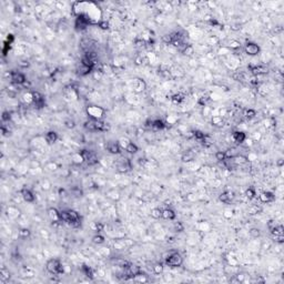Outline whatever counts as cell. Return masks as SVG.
I'll return each mask as SVG.
<instances>
[{
	"label": "cell",
	"mask_w": 284,
	"mask_h": 284,
	"mask_svg": "<svg viewBox=\"0 0 284 284\" xmlns=\"http://www.w3.org/2000/svg\"><path fill=\"white\" fill-rule=\"evenodd\" d=\"M72 12L76 17L86 19L90 25L99 23L102 20V11L100 7L91 1H77L72 3Z\"/></svg>",
	"instance_id": "cell-1"
},
{
	"label": "cell",
	"mask_w": 284,
	"mask_h": 284,
	"mask_svg": "<svg viewBox=\"0 0 284 284\" xmlns=\"http://www.w3.org/2000/svg\"><path fill=\"white\" fill-rule=\"evenodd\" d=\"M61 213V221L68 223L73 228H77L81 224V217L79 213L74 210H63L60 212Z\"/></svg>",
	"instance_id": "cell-2"
},
{
	"label": "cell",
	"mask_w": 284,
	"mask_h": 284,
	"mask_svg": "<svg viewBox=\"0 0 284 284\" xmlns=\"http://www.w3.org/2000/svg\"><path fill=\"white\" fill-rule=\"evenodd\" d=\"M165 264L170 267H178L183 264V258L179 252H170L165 258Z\"/></svg>",
	"instance_id": "cell-3"
},
{
	"label": "cell",
	"mask_w": 284,
	"mask_h": 284,
	"mask_svg": "<svg viewBox=\"0 0 284 284\" xmlns=\"http://www.w3.org/2000/svg\"><path fill=\"white\" fill-rule=\"evenodd\" d=\"M46 267L48 272H50L51 274H54V275H60V274H62L65 272L61 262L59 260H57V259H50L47 262Z\"/></svg>",
	"instance_id": "cell-4"
},
{
	"label": "cell",
	"mask_w": 284,
	"mask_h": 284,
	"mask_svg": "<svg viewBox=\"0 0 284 284\" xmlns=\"http://www.w3.org/2000/svg\"><path fill=\"white\" fill-rule=\"evenodd\" d=\"M87 113H88L90 119L101 120L106 114V110L98 106H89L87 108Z\"/></svg>",
	"instance_id": "cell-5"
},
{
	"label": "cell",
	"mask_w": 284,
	"mask_h": 284,
	"mask_svg": "<svg viewBox=\"0 0 284 284\" xmlns=\"http://www.w3.org/2000/svg\"><path fill=\"white\" fill-rule=\"evenodd\" d=\"M244 51L249 56H258L261 51V48L254 42H248L244 47Z\"/></svg>",
	"instance_id": "cell-6"
},
{
	"label": "cell",
	"mask_w": 284,
	"mask_h": 284,
	"mask_svg": "<svg viewBox=\"0 0 284 284\" xmlns=\"http://www.w3.org/2000/svg\"><path fill=\"white\" fill-rule=\"evenodd\" d=\"M48 215H49V218L50 220L54 222V223H57V222H62L61 221V213H60L56 208H50V209H48Z\"/></svg>",
	"instance_id": "cell-7"
},
{
	"label": "cell",
	"mask_w": 284,
	"mask_h": 284,
	"mask_svg": "<svg viewBox=\"0 0 284 284\" xmlns=\"http://www.w3.org/2000/svg\"><path fill=\"white\" fill-rule=\"evenodd\" d=\"M274 199H275V195L270 191L262 192V193L259 195V200H260L262 203H270V202H273Z\"/></svg>",
	"instance_id": "cell-8"
},
{
	"label": "cell",
	"mask_w": 284,
	"mask_h": 284,
	"mask_svg": "<svg viewBox=\"0 0 284 284\" xmlns=\"http://www.w3.org/2000/svg\"><path fill=\"white\" fill-rule=\"evenodd\" d=\"M11 80L16 85H25V82L27 81L25 74H22L21 72H17V71L11 72Z\"/></svg>",
	"instance_id": "cell-9"
},
{
	"label": "cell",
	"mask_w": 284,
	"mask_h": 284,
	"mask_svg": "<svg viewBox=\"0 0 284 284\" xmlns=\"http://www.w3.org/2000/svg\"><path fill=\"white\" fill-rule=\"evenodd\" d=\"M107 149L108 151L112 154H119L121 152V146H120L119 142H116V141H109L108 144H107Z\"/></svg>",
	"instance_id": "cell-10"
},
{
	"label": "cell",
	"mask_w": 284,
	"mask_h": 284,
	"mask_svg": "<svg viewBox=\"0 0 284 284\" xmlns=\"http://www.w3.org/2000/svg\"><path fill=\"white\" fill-rule=\"evenodd\" d=\"M232 139H233V141L235 143L241 144V143H243L245 140H246V135L242 131H234V132L232 133Z\"/></svg>",
	"instance_id": "cell-11"
},
{
	"label": "cell",
	"mask_w": 284,
	"mask_h": 284,
	"mask_svg": "<svg viewBox=\"0 0 284 284\" xmlns=\"http://www.w3.org/2000/svg\"><path fill=\"white\" fill-rule=\"evenodd\" d=\"M32 103L33 105H36L38 108L43 107V105H45V99H43L42 94H40L39 92L33 91L32 92Z\"/></svg>",
	"instance_id": "cell-12"
},
{
	"label": "cell",
	"mask_w": 284,
	"mask_h": 284,
	"mask_svg": "<svg viewBox=\"0 0 284 284\" xmlns=\"http://www.w3.org/2000/svg\"><path fill=\"white\" fill-rule=\"evenodd\" d=\"M21 197H22V199L26 202H29V203H31V202L34 201V195H33L32 191L29 190V189H27V188L21 190Z\"/></svg>",
	"instance_id": "cell-13"
},
{
	"label": "cell",
	"mask_w": 284,
	"mask_h": 284,
	"mask_svg": "<svg viewBox=\"0 0 284 284\" xmlns=\"http://www.w3.org/2000/svg\"><path fill=\"white\" fill-rule=\"evenodd\" d=\"M220 201H222L223 203H226V204H229V203H231V201L234 199V194H233V192H230V191H225L223 193H221V195H220Z\"/></svg>",
	"instance_id": "cell-14"
},
{
	"label": "cell",
	"mask_w": 284,
	"mask_h": 284,
	"mask_svg": "<svg viewBox=\"0 0 284 284\" xmlns=\"http://www.w3.org/2000/svg\"><path fill=\"white\" fill-rule=\"evenodd\" d=\"M133 89L135 92H142L145 89V82L141 79H134L133 81Z\"/></svg>",
	"instance_id": "cell-15"
},
{
	"label": "cell",
	"mask_w": 284,
	"mask_h": 284,
	"mask_svg": "<svg viewBox=\"0 0 284 284\" xmlns=\"http://www.w3.org/2000/svg\"><path fill=\"white\" fill-rule=\"evenodd\" d=\"M177 217L175 212L173 211L172 209H164L162 210V218L165 220H169V221H173Z\"/></svg>",
	"instance_id": "cell-16"
},
{
	"label": "cell",
	"mask_w": 284,
	"mask_h": 284,
	"mask_svg": "<svg viewBox=\"0 0 284 284\" xmlns=\"http://www.w3.org/2000/svg\"><path fill=\"white\" fill-rule=\"evenodd\" d=\"M58 140V133L54 131H49L46 134V141L48 143H54Z\"/></svg>",
	"instance_id": "cell-17"
},
{
	"label": "cell",
	"mask_w": 284,
	"mask_h": 284,
	"mask_svg": "<svg viewBox=\"0 0 284 284\" xmlns=\"http://www.w3.org/2000/svg\"><path fill=\"white\" fill-rule=\"evenodd\" d=\"M151 128L152 129H154V130H162V129H164L165 128L164 121H162V120H160V119L153 120V121H152Z\"/></svg>",
	"instance_id": "cell-18"
},
{
	"label": "cell",
	"mask_w": 284,
	"mask_h": 284,
	"mask_svg": "<svg viewBox=\"0 0 284 284\" xmlns=\"http://www.w3.org/2000/svg\"><path fill=\"white\" fill-rule=\"evenodd\" d=\"M72 162L74 164H82V163L85 162V158H83V155L81 154V152H78V153L73 154Z\"/></svg>",
	"instance_id": "cell-19"
},
{
	"label": "cell",
	"mask_w": 284,
	"mask_h": 284,
	"mask_svg": "<svg viewBox=\"0 0 284 284\" xmlns=\"http://www.w3.org/2000/svg\"><path fill=\"white\" fill-rule=\"evenodd\" d=\"M126 150L129 153H137V152L139 151V148H138V145L135 144V143H133V142H130L129 145L126 148Z\"/></svg>",
	"instance_id": "cell-20"
},
{
	"label": "cell",
	"mask_w": 284,
	"mask_h": 284,
	"mask_svg": "<svg viewBox=\"0 0 284 284\" xmlns=\"http://www.w3.org/2000/svg\"><path fill=\"white\" fill-rule=\"evenodd\" d=\"M183 100H184V96L181 94V93H175V94L172 97V101H173V103H175V105L181 103Z\"/></svg>",
	"instance_id": "cell-21"
},
{
	"label": "cell",
	"mask_w": 284,
	"mask_h": 284,
	"mask_svg": "<svg viewBox=\"0 0 284 284\" xmlns=\"http://www.w3.org/2000/svg\"><path fill=\"white\" fill-rule=\"evenodd\" d=\"M193 137H194V139L199 141V142H204V138H205V134L204 133H202L201 131H194L193 132Z\"/></svg>",
	"instance_id": "cell-22"
},
{
	"label": "cell",
	"mask_w": 284,
	"mask_h": 284,
	"mask_svg": "<svg viewBox=\"0 0 284 284\" xmlns=\"http://www.w3.org/2000/svg\"><path fill=\"white\" fill-rule=\"evenodd\" d=\"M151 217L153 219H160L162 218V210L159 208H154L151 211Z\"/></svg>",
	"instance_id": "cell-23"
},
{
	"label": "cell",
	"mask_w": 284,
	"mask_h": 284,
	"mask_svg": "<svg viewBox=\"0 0 284 284\" xmlns=\"http://www.w3.org/2000/svg\"><path fill=\"white\" fill-rule=\"evenodd\" d=\"M243 116H244L246 119H252V118H254L256 116V112L253 109H246L244 111V113H243Z\"/></svg>",
	"instance_id": "cell-24"
},
{
	"label": "cell",
	"mask_w": 284,
	"mask_h": 284,
	"mask_svg": "<svg viewBox=\"0 0 284 284\" xmlns=\"http://www.w3.org/2000/svg\"><path fill=\"white\" fill-rule=\"evenodd\" d=\"M92 242L93 243H96V244H102V243H105V238L102 237V235H94L92 239Z\"/></svg>",
	"instance_id": "cell-25"
},
{
	"label": "cell",
	"mask_w": 284,
	"mask_h": 284,
	"mask_svg": "<svg viewBox=\"0 0 284 284\" xmlns=\"http://www.w3.org/2000/svg\"><path fill=\"white\" fill-rule=\"evenodd\" d=\"M215 159L219 160V161H224L226 158V152L224 151H218L215 153Z\"/></svg>",
	"instance_id": "cell-26"
},
{
	"label": "cell",
	"mask_w": 284,
	"mask_h": 284,
	"mask_svg": "<svg viewBox=\"0 0 284 284\" xmlns=\"http://www.w3.org/2000/svg\"><path fill=\"white\" fill-rule=\"evenodd\" d=\"M118 142H119V144H120V146H121V148L126 149V148L128 146V145H129V143H130L131 141H130V140H128L127 138H121V139H120Z\"/></svg>",
	"instance_id": "cell-27"
},
{
	"label": "cell",
	"mask_w": 284,
	"mask_h": 284,
	"mask_svg": "<svg viewBox=\"0 0 284 284\" xmlns=\"http://www.w3.org/2000/svg\"><path fill=\"white\" fill-rule=\"evenodd\" d=\"M162 271H163V265L161 264V263H157V264L153 266V272L155 274H160V273H162Z\"/></svg>",
	"instance_id": "cell-28"
},
{
	"label": "cell",
	"mask_w": 284,
	"mask_h": 284,
	"mask_svg": "<svg viewBox=\"0 0 284 284\" xmlns=\"http://www.w3.org/2000/svg\"><path fill=\"white\" fill-rule=\"evenodd\" d=\"M212 123L213 124H215V126H222V123H223V120L221 117H213V119H212Z\"/></svg>",
	"instance_id": "cell-29"
},
{
	"label": "cell",
	"mask_w": 284,
	"mask_h": 284,
	"mask_svg": "<svg viewBox=\"0 0 284 284\" xmlns=\"http://www.w3.org/2000/svg\"><path fill=\"white\" fill-rule=\"evenodd\" d=\"M194 159V154L193 153H191V152H188V153H185L184 155L182 157V160L183 161H191V160H193Z\"/></svg>",
	"instance_id": "cell-30"
},
{
	"label": "cell",
	"mask_w": 284,
	"mask_h": 284,
	"mask_svg": "<svg viewBox=\"0 0 284 284\" xmlns=\"http://www.w3.org/2000/svg\"><path fill=\"white\" fill-rule=\"evenodd\" d=\"M245 194H246V197H248V198L251 200V199H253L254 197H255V191H254V189L250 188V189H248V190H246Z\"/></svg>",
	"instance_id": "cell-31"
},
{
	"label": "cell",
	"mask_w": 284,
	"mask_h": 284,
	"mask_svg": "<svg viewBox=\"0 0 284 284\" xmlns=\"http://www.w3.org/2000/svg\"><path fill=\"white\" fill-rule=\"evenodd\" d=\"M23 100L27 103H32V92H28L23 96Z\"/></svg>",
	"instance_id": "cell-32"
},
{
	"label": "cell",
	"mask_w": 284,
	"mask_h": 284,
	"mask_svg": "<svg viewBox=\"0 0 284 284\" xmlns=\"http://www.w3.org/2000/svg\"><path fill=\"white\" fill-rule=\"evenodd\" d=\"M19 234H20V237H22V238H27V237L30 235V231H29L28 229H21L19 231Z\"/></svg>",
	"instance_id": "cell-33"
},
{
	"label": "cell",
	"mask_w": 284,
	"mask_h": 284,
	"mask_svg": "<svg viewBox=\"0 0 284 284\" xmlns=\"http://www.w3.org/2000/svg\"><path fill=\"white\" fill-rule=\"evenodd\" d=\"M82 270H83V272H85V274H86L87 276H92V271H91V269H90L89 266H87V265H83Z\"/></svg>",
	"instance_id": "cell-34"
},
{
	"label": "cell",
	"mask_w": 284,
	"mask_h": 284,
	"mask_svg": "<svg viewBox=\"0 0 284 284\" xmlns=\"http://www.w3.org/2000/svg\"><path fill=\"white\" fill-rule=\"evenodd\" d=\"M174 229H175L178 232H182L184 230V226H183V224H182L181 222H177V223L174 224Z\"/></svg>",
	"instance_id": "cell-35"
},
{
	"label": "cell",
	"mask_w": 284,
	"mask_h": 284,
	"mask_svg": "<svg viewBox=\"0 0 284 284\" xmlns=\"http://www.w3.org/2000/svg\"><path fill=\"white\" fill-rule=\"evenodd\" d=\"M250 234H251L253 238H259L261 233H260V230H259V229H252L251 231H250Z\"/></svg>",
	"instance_id": "cell-36"
},
{
	"label": "cell",
	"mask_w": 284,
	"mask_h": 284,
	"mask_svg": "<svg viewBox=\"0 0 284 284\" xmlns=\"http://www.w3.org/2000/svg\"><path fill=\"white\" fill-rule=\"evenodd\" d=\"M98 26H99L101 29H108V28H109V23L106 22V21H103V20H101L99 23H98Z\"/></svg>",
	"instance_id": "cell-37"
},
{
	"label": "cell",
	"mask_w": 284,
	"mask_h": 284,
	"mask_svg": "<svg viewBox=\"0 0 284 284\" xmlns=\"http://www.w3.org/2000/svg\"><path fill=\"white\" fill-rule=\"evenodd\" d=\"M66 127L68 129H73V128H74V121H73V120H67Z\"/></svg>",
	"instance_id": "cell-38"
},
{
	"label": "cell",
	"mask_w": 284,
	"mask_h": 284,
	"mask_svg": "<svg viewBox=\"0 0 284 284\" xmlns=\"http://www.w3.org/2000/svg\"><path fill=\"white\" fill-rule=\"evenodd\" d=\"M10 120V113L8 111H5L2 113V121H9Z\"/></svg>",
	"instance_id": "cell-39"
},
{
	"label": "cell",
	"mask_w": 284,
	"mask_h": 284,
	"mask_svg": "<svg viewBox=\"0 0 284 284\" xmlns=\"http://www.w3.org/2000/svg\"><path fill=\"white\" fill-rule=\"evenodd\" d=\"M71 192H72V194H74V197H81V194H82V192L80 191L79 189H73Z\"/></svg>",
	"instance_id": "cell-40"
}]
</instances>
